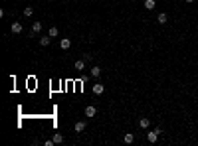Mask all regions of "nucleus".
<instances>
[{
  "label": "nucleus",
  "instance_id": "nucleus-1",
  "mask_svg": "<svg viewBox=\"0 0 198 146\" xmlns=\"http://www.w3.org/2000/svg\"><path fill=\"white\" fill-rule=\"evenodd\" d=\"M161 134H163V128H154L153 132H147V140H149V142H156Z\"/></svg>",
  "mask_w": 198,
  "mask_h": 146
},
{
  "label": "nucleus",
  "instance_id": "nucleus-2",
  "mask_svg": "<svg viewBox=\"0 0 198 146\" xmlns=\"http://www.w3.org/2000/svg\"><path fill=\"white\" fill-rule=\"evenodd\" d=\"M97 114V109L93 107V105H89V107H85V117H89V119H93Z\"/></svg>",
  "mask_w": 198,
  "mask_h": 146
},
{
  "label": "nucleus",
  "instance_id": "nucleus-3",
  "mask_svg": "<svg viewBox=\"0 0 198 146\" xmlns=\"http://www.w3.org/2000/svg\"><path fill=\"white\" fill-rule=\"evenodd\" d=\"M60 47H62V49H69V47H71V40L62 38V40H60Z\"/></svg>",
  "mask_w": 198,
  "mask_h": 146
},
{
  "label": "nucleus",
  "instance_id": "nucleus-4",
  "mask_svg": "<svg viewBox=\"0 0 198 146\" xmlns=\"http://www.w3.org/2000/svg\"><path fill=\"white\" fill-rule=\"evenodd\" d=\"M85 126H87L85 121H77V123H75V132H83V130H85Z\"/></svg>",
  "mask_w": 198,
  "mask_h": 146
},
{
  "label": "nucleus",
  "instance_id": "nucleus-5",
  "mask_svg": "<svg viewBox=\"0 0 198 146\" xmlns=\"http://www.w3.org/2000/svg\"><path fill=\"white\" fill-rule=\"evenodd\" d=\"M12 34H22V24L20 22H12Z\"/></svg>",
  "mask_w": 198,
  "mask_h": 146
},
{
  "label": "nucleus",
  "instance_id": "nucleus-6",
  "mask_svg": "<svg viewBox=\"0 0 198 146\" xmlns=\"http://www.w3.org/2000/svg\"><path fill=\"white\" fill-rule=\"evenodd\" d=\"M103 91H105V85H103V83H95V85H93V93H95V95H101Z\"/></svg>",
  "mask_w": 198,
  "mask_h": 146
},
{
  "label": "nucleus",
  "instance_id": "nucleus-7",
  "mask_svg": "<svg viewBox=\"0 0 198 146\" xmlns=\"http://www.w3.org/2000/svg\"><path fill=\"white\" fill-rule=\"evenodd\" d=\"M133 140H135V134L133 132H127V134L123 136V142L125 144H133Z\"/></svg>",
  "mask_w": 198,
  "mask_h": 146
},
{
  "label": "nucleus",
  "instance_id": "nucleus-8",
  "mask_svg": "<svg viewBox=\"0 0 198 146\" xmlns=\"http://www.w3.org/2000/svg\"><path fill=\"white\" fill-rule=\"evenodd\" d=\"M85 63H87L85 59H77L75 61V69L77 71H83V69H85Z\"/></svg>",
  "mask_w": 198,
  "mask_h": 146
},
{
  "label": "nucleus",
  "instance_id": "nucleus-9",
  "mask_svg": "<svg viewBox=\"0 0 198 146\" xmlns=\"http://www.w3.org/2000/svg\"><path fill=\"white\" fill-rule=\"evenodd\" d=\"M149 124H151V121H149L147 117H143V119H139V126H141V128H149Z\"/></svg>",
  "mask_w": 198,
  "mask_h": 146
},
{
  "label": "nucleus",
  "instance_id": "nucleus-10",
  "mask_svg": "<svg viewBox=\"0 0 198 146\" xmlns=\"http://www.w3.org/2000/svg\"><path fill=\"white\" fill-rule=\"evenodd\" d=\"M156 22H159V24H166V22H168V16H166L165 12H161L159 18H156Z\"/></svg>",
  "mask_w": 198,
  "mask_h": 146
},
{
  "label": "nucleus",
  "instance_id": "nucleus-11",
  "mask_svg": "<svg viewBox=\"0 0 198 146\" xmlns=\"http://www.w3.org/2000/svg\"><path fill=\"white\" fill-rule=\"evenodd\" d=\"M57 34H60V30H57L55 26H52V28L48 30V36H50V38H57Z\"/></svg>",
  "mask_w": 198,
  "mask_h": 146
},
{
  "label": "nucleus",
  "instance_id": "nucleus-12",
  "mask_svg": "<svg viewBox=\"0 0 198 146\" xmlns=\"http://www.w3.org/2000/svg\"><path fill=\"white\" fill-rule=\"evenodd\" d=\"M89 71H91V77H99V75H101V67H97V65H95V67H91Z\"/></svg>",
  "mask_w": 198,
  "mask_h": 146
},
{
  "label": "nucleus",
  "instance_id": "nucleus-13",
  "mask_svg": "<svg viewBox=\"0 0 198 146\" xmlns=\"http://www.w3.org/2000/svg\"><path fill=\"white\" fill-rule=\"evenodd\" d=\"M154 6H156L154 0H145V8H147V10H154Z\"/></svg>",
  "mask_w": 198,
  "mask_h": 146
},
{
  "label": "nucleus",
  "instance_id": "nucleus-14",
  "mask_svg": "<svg viewBox=\"0 0 198 146\" xmlns=\"http://www.w3.org/2000/svg\"><path fill=\"white\" fill-rule=\"evenodd\" d=\"M32 14H34V8H32V6H26V8H24V16H26V18H30Z\"/></svg>",
  "mask_w": 198,
  "mask_h": 146
},
{
  "label": "nucleus",
  "instance_id": "nucleus-15",
  "mask_svg": "<svg viewBox=\"0 0 198 146\" xmlns=\"http://www.w3.org/2000/svg\"><path fill=\"white\" fill-rule=\"evenodd\" d=\"M54 142H55V144H62V142H64V136L60 134V132H55V134H54Z\"/></svg>",
  "mask_w": 198,
  "mask_h": 146
},
{
  "label": "nucleus",
  "instance_id": "nucleus-16",
  "mask_svg": "<svg viewBox=\"0 0 198 146\" xmlns=\"http://www.w3.org/2000/svg\"><path fill=\"white\" fill-rule=\"evenodd\" d=\"M40 30H42V22H34L32 24V32L36 34V32H40Z\"/></svg>",
  "mask_w": 198,
  "mask_h": 146
},
{
  "label": "nucleus",
  "instance_id": "nucleus-17",
  "mask_svg": "<svg viewBox=\"0 0 198 146\" xmlns=\"http://www.w3.org/2000/svg\"><path fill=\"white\" fill-rule=\"evenodd\" d=\"M50 40H52L50 36H44V38H40V45H48V44H50Z\"/></svg>",
  "mask_w": 198,
  "mask_h": 146
},
{
  "label": "nucleus",
  "instance_id": "nucleus-18",
  "mask_svg": "<svg viewBox=\"0 0 198 146\" xmlns=\"http://www.w3.org/2000/svg\"><path fill=\"white\" fill-rule=\"evenodd\" d=\"M184 2H188V4H190V2H194V0H184Z\"/></svg>",
  "mask_w": 198,
  "mask_h": 146
}]
</instances>
